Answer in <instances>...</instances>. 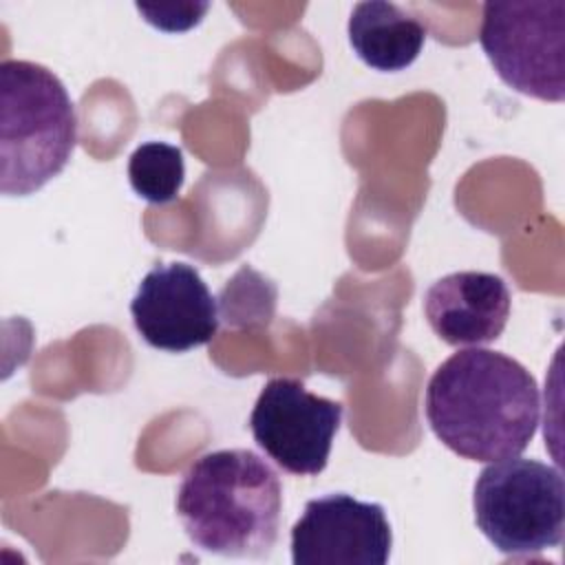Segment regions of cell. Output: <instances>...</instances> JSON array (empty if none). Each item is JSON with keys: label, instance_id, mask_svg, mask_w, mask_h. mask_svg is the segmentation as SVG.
I'll use <instances>...</instances> for the list:
<instances>
[{"label": "cell", "instance_id": "cell-1", "mask_svg": "<svg viewBox=\"0 0 565 565\" xmlns=\"http://www.w3.org/2000/svg\"><path fill=\"white\" fill-rule=\"evenodd\" d=\"M424 411L448 450L490 463L527 448L539 428L541 395L534 375L521 362L470 347L435 369Z\"/></svg>", "mask_w": 565, "mask_h": 565}, {"label": "cell", "instance_id": "cell-2", "mask_svg": "<svg viewBox=\"0 0 565 565\" xmlns=\"http://www.w3.org/2000/svg\"><path fill=\"white\" fill-rule=\"evenodd\" d=\"M282 488L276 470L245 448L201 455L177 490V514L203 552L263 558L278 539Z\"/></svg>", "mask_w": 565, "mask_h": 565}, {"label": "cell", "instance_id": "cell-3", "mask_svg": "<svg viewBox=\"0 0 565 565\" xmlns=\"http://www.w3.org/2000/svg\"><path fill=\"white\" fill-rule=\"evenodd\" d=\"M77 141V117L60 77L42 64H0V190L26 196L57 177Z\"/></svg>", "mask_w": 565, "mask_h": 565}, {"label": "cell", "instance_id": "cell-4", "mask_svg": "<svg viewBox=\"0 0 565 565\" xmlns=\"http://www.w3.org/2000/svg\"><path fill=\"white\" fill-rule=\"evenodd\" d=\"M472 510L481 534L505 556L558 547L565 534L563 475L519 455L490 461L475 481Z\"/></svg>", "mask_w": 565, "mask_h": 565}, {"label": "cell", "instance_id": "cell-5", "mask_svg": "<svg viewBox=\"0 0 565 565\" xmlns=\"http://www.w3.org/2000/svg\"><path fill=\"white\" fill-rule=\"evenodd\" d=\"M479 42L497 75L514 90L565 97V2H486Z\"/></svg>", "mask_w": 565, "mask_h": 565}, {"label": "cell", "instance_id": "cell-6", "mask_svg": "<svg viewBox=\"0 0 565 565\" xmlns=\"http://www.w3.org/2000/svg\"><path fill=\"white\" fill-rule=\"evenodd\" d=\"M340 424L342 404L309 393L294 377L269 380L249 415L258 448L285 472L300 477L327 468Z\"/></svg>", "mask_w": 565, "mask_h": 565}, {"label": "cell", "instance_id": "cell-7", "mask_svg": "<svg viewBox=\"0 0 565 565\" xmlns=\"http://www.w3.org/2000/svg\"><path fill=\"white\" fill-rule=\"evenodd\" d=\"M391 545L384 508L344 492L307 501L291 527L294 565H384Z\"/></svg>", "mask_w": 565, "mask_h": 565}, {"label": "cell", "instance_id": "cell-8", "mask_svg": "<svg viewBox=\"0 0 565 565\" xmlns=\"http://www.w3.org/2000/svg\"><path fill=\"white\" fill-rule=\"evenodd\" d=\"M130 316L146 344L170 353L203 347L218 329L216 300L188 263L154 265L132 296Z\"/></svg>", "mask_w": 565, "mask_h": 565}, {"label": "cell", "instance_id": "cell-9", "mask_svg": "<svg viewBox=\"0 0 565 565\" xmlns=\"http://www.w3.org/2000/svg\"><path fill=\"white\" fill-rule=\"evenodd\" d=\"M510 289L488 271H455L435 280L424 296V313L450 347H481L497 340L510 318Z\"/></svg>", "mask_w": 565, "mask_h": 565}, {"label": "cell", "instance_id": "cell-10", "mask_svg": "<svg viewBox=\"0 0 565 565\" xmlns=\"http://www.w3.org/2000/svg\"><path fill=\"white\" fill-rule=\"evenodd\" d=\"M347 31L355 55L384 73L411 66L426 42V26L417 18L382 0L355 4Z\"/></svg>", "mask_w": 565, "mask_h": 565}, {"label": "cell", "instance_id": "cell-11", "mask_svg": "<svg viewBox=\"0 0 565 565\" xmlns=\"http://www.w3.org/2000/svg\"><path fill=\"white\" fill-rule=\"evenodd\" d=\"M128 179L132 190L148 203H172L185 179L183 152L166 141H146L130 154Z\"/></svg>", "mask_w": 565, "mask_h": 565}]
</instances>
